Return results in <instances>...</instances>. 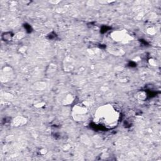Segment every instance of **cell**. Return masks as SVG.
I'll use <instances>...</instances> for the list:
<instances>
[{
  "label": "cell",
  "mask_w": 161,
  "mask_h": 161,
  "mask_svg": "<svg viewBox=\"0 0 161 161\" xmlns=\"http://www.w3.org/2000/svg\"><path fill=\"white\" fill-rule=\"evenodd\" d=\"M119 113L111 105H104L95 113L96 122L106 128H114L119 120Z\"/></svg>",
  "instance_id": "cell-1"
},
{
  "label": "cell",
  "mask_w": 161,
  "mask_h": 161,
  "mask_svg": "<svg viewBox=\"0 0 161 161\" xmlns=\"http://www.w3.org/2000/svg\"><path fill=\"white\" fill-rule=\"evenodd\" d=\"M74 113H75L74 116L75 117V119L79 121H82L86 116L87 109L81 105H77V106L74 108Z\"/></svg>",
  "instance_id": "cell-2"
}]
</instances>
